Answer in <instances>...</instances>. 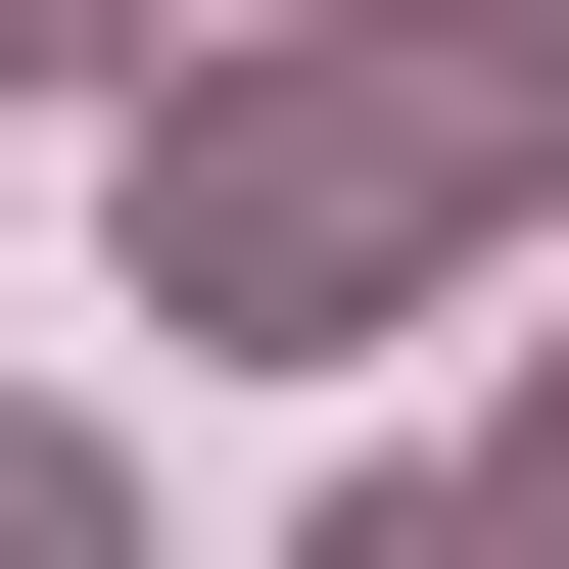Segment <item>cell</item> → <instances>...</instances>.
Wrapping results in <instances>:
<instances>
[{
  "label": "cell",
  "mask_w": 569,
  "mask_h": 569,
  "mask_svg": "<svg viewBox=\"0 0 569 569\" xmlns=\"http://www.w3.org/2000/svg\"><path fill=\"white\" fill-rule=\"evenodd\" d=\"M569 142V0H380V48H284V96H190L142 142V238H190V332H332L380 238H475Z\"/></svg>",
  "instance_id": "obj_1"
},
{
  "label": "cell",
  "mask_w": 569,
  "mask_h": 569,
  "mask_svg": "<svg viewBox=\"0 0 569 569\" xmlns=\"http://www.w3.org/2000/svg\"><path fill=\"white\" fill-rule=\"evenodd\" d=\"M0 569H142V475H96V427H0Z\"/></svg>",
  "instance_id": "obj_2"
},
{
  "label": "cell",
  "mask_w": 569,
  "mask_h": 569,
  "mask_svg": "<svg viewBox=\"0 0 569 569\" xmlns=\"http://www.w3.org/2000/svg\"><path fill=\"white\" fill-rule=\"evenodd\" d=\"M332 569H569V475H427V522H332Z\"/></svg>",
  "instance_id": "obj_3"
},
{
  "label": "cell",
  "mask_w": 569,
  "mask_h": 569,
  "mask_svg": "<svg viewBox=\"0 0 569 569\" xmlns=\"http://www.w3.org/2000/svg\"><path fill=\"white\" fill-rule=\"evenodd\" d=\"M0 48H142V0H0Z\"/></svg>",
  "instance_id": "obj_4"
}]
</instances>
